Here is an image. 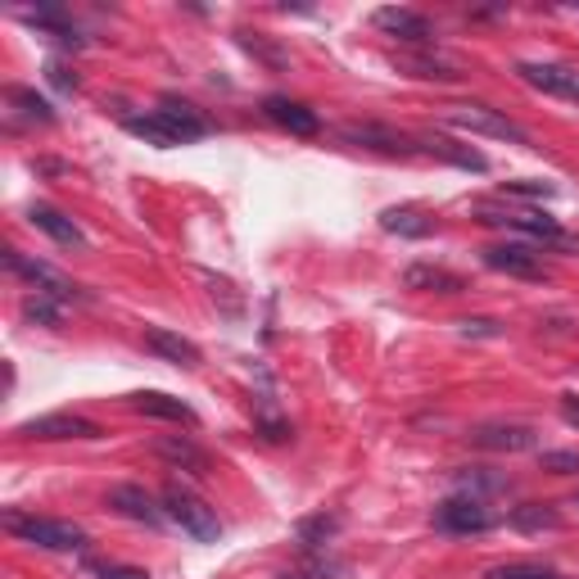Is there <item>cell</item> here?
<instances>
[{
  "mask_svg": "<svg viewBox=\"0 0 579 579\" xmlns=\"http://www.w3.org/2000/svg\"><path fill=\"white\" fill-rule=\"evenodd\" d=\"M471 213L480 217L484 227H503V231H516V236H530V240H539V244H553V250H579V240H570V236L562 231L557 217H547V213H539V209H503V204L480 200Z\"/></svg>",
  "mask_w": 579,
  "mask_h": 579,
  "instance_id": "cell-1",
  "label": "cell"
},
{
  "mask_svg": "<svg viewBox=\"0 0 579 579\" xmlns=\"http://www.w3.org/2000/svg\"><path fill=\"white\" fill-rule=\"evenodd\" d=\"M399 68H407L412 77H426V81H457V68L444 64V60H435L430 50H421V54H399Z\"/></svg>",
  "mask_w": 579,
  "mask_h": 579,
  "instance_id": "cell-26",
  "label": "cell"
},
{
  "mask_svg": "<svg viewBox=\"0 0 579 579\" xmlns=\"http://www.w3.org/2000/svg\"><path fill=\"white\" fill-rule=\"evenodd\" d=\"M18 439H37V444H68V439H100V426L77 412H46V417H27L14 426Z\"/></svg>",
  "mask_w": 579,
  "mask_h": 579,
  "instance_id": "cell-7",
  "label": "cell"
},
{
  "mask_svg": "<svg viewBox=\"0 0 579 579\" xmlns=\"http://www.w3.org/2000/svg\"><path fill=\"white\" fill-rule=\"evenodd\" d=\"M466 439L484 453H534L539 449V430L520 421H489V426H476Z\"/></svg>",
  "mask_w": 579,
  "mask_h": 579,
  "instance_id": "cell-10",
  "label": "cell"
},
{
  "mask_svg": "<svg viewBox=\"0 0 579 579\" xmlns=\"http://www.w3.org/2000/svg\"><path fill=\"white\" fill-rule=\"evenodd\" d=\"M154 114L163 118V127H168L173 131V141L177 146H196V141H204V136L213 131V123L200 114V109L196 104H186V100H163L159 109H154Z\"/></svg>",
  "mask_w": 579,
  "mask_h": 579,
  "instance_id": "cell-13",
  "label": "cell"
},
{
  "mask_svg": "<svg viewBox=\"0 0 579 579\" xmlns=\"http://www.w3.org/2000/svg\"><path fill=\"white\" fill-rule=\"evenodd\" d=\"M553 181H503V200H553Z\"/></svg>",
  "mask_w": 579,
  "mask_h": 579,
  "instance_id": "cell-32",
  "label": "cell"
},
{
  "mask_svg": "<svg viewBox=\"0 0 579 579\" xmlns=\"http://www.w3.org/2000/svg\"><path fill=\"white\" fill-rule=\"evenodd\" d=\"M27 223H33L37 231H46L54 244H64V250H87V244H91L73 217L64 209H54V204H33V209H27Z\"/></svg>",
  "mask_w": 579,
  "mask_h": 579,
  "instance_id": "cell-18",
  "label": "cell"
},
{
  "mask_svg": "<svg viewBox=\"0 0 579 579\" xmlns=\"http://www.w3.org/2000/svg\"><path fill=\"white\" fill-rule=\"evenodd\" d=\"M520 81L543 96H562V100H579V73L566 64H516Z\"/></svg>",
  "mask_w": 579,
  "mask_h": 579,
  "instance_id": "cell-15",
  "label": "cell"
},
{
  "mask_svg": "<svg viewBox=\"0 0 579 579\" xmlns=\"http://www.w3.org/2000/svg\"><path fill=\"white\" fill-rule=\"evenodd\" d=\"M46 77H50V87H60V91H77V73H68L60 60H50V64H46Z\"/></svg>",
  "mask_w": 579,
  "mask_h": 579,
  "instance_id": "cell-36",
  "label": "cell"
},
{
  "mask_svg": "<svg viewBox=\"0 0 579 579\" xmlns=\"http://www.w3.org/2000/svg\"><path fill=\"white\" fill-rule=\"evenodd\" d=\"M480 263L489 272H503V277H520V281H547V267L543 259L530 250V244H489V250H480Z\"/></svg>",
  "mask_w": 579,
  "mask_h": 579,
  "instance_id": "cell-8",
  "label": "cell"
},
{
  "mask_svg": "<svg viewBox=\"0 0 579 579\" xmlns=\"http://www.w3.org/2000/svg\"><path fill=\"white\" fill-rule=\"evenodd\" d=\"M154 457H163L168 466H177V471H190V476H209V453L196 444L190 435H159L150 444Z\"/></svg>",
  "mask_w": 579,
  "mask_h": 579,
  "instance_id": "cell-17",
  "label": "cell"
},
{
  "mask_svg": "<svg viewBox=\"0 0 579 579\" xmlns=\"http://www.w3.org/2000/svg\"><path fill=\"white\" fill-rule=\"evenodd\" d=\"M543 471H553V476H579V453H543Z\"/></svg>",
  "mask_w": 579,
  "mask_h": 579,
  "instance_id": "cell-35",
  "label": "cell"
},
{
  "mask_svg": "<svg viewBox=\"0 0 579 579\" xmlns=\"http://www.w3.org/2000/svg\"><path fill=\"white\" fill-rule=\"evenodd\" d=\"M340 136H344L349 146H363V150H376V154H399V159L421 154L417 150V136L394 131V127H385V123H344Z\"/></svg>",
  "mask_w": 579,
  "mask_h": 579,
  "instance_id": "cell-9",
  "label": "cell"
},
{
  "mask_svg": "<svg viewBox=\"0 0 579 579\" xmlns=\"http://www.w3.org/2000/svg\"><path fill=\"white\" fill-rule=\"evenodd\" d=\"M417 150L430 154V159L453 163V168H466V173H484L489 168V159L480 150L453 141V136H444V131H417Z\"/></svg>",
  "mask_w": 579,
  "mask_h": 579,
  "instance_id": "cell-14",
  "label": "cell"
},
{
  "mask_svg": "<svg viewBox=\"0 0 579 579\" xmlns=\"http://www.w3.org/2000/svg\"><path fill=\"white\" fill-rule=\"evenodd\" d=\"M336 530H340V516H326V512H322V516H303L299 526H294V539H299L303 547H322Z\"/></svg>",
  "mask_w": 579,
  "mask_h": 579,
  "instance_id": "cell-30",
  "label": "cell"
},
{
  "mask_svg": "<svg viewBox=\"0 0 579 579\" xmlns=\"http://www.w3.org/2000/svg\"><path fill=\"white\" fill-rule=\"evenodd\" d=\"M5 530L23 543H37L46 553H81L87 547V530L73 526V520H54V516H37V512H5Z\"/></svg>",
  "mask_w": 579,
  "mask_h": 579,
  "instance_id": "cell-2",
  "label": "cell"
},
{
  "mask_svg": "<svg viewBox=\"0 0 579 579\" xmlns=\"http://www.w3.org/2000/svg\"><path fill=\"white\" fill-rule=\"evenodd\" d=\"M23 317L33 322V326H60L64 322V303H54L46 294H27L23 299Z\"/></svg>",
  "mask_w": 579,
  "mask_h": 579,
  "instance_id": "cell-31",
  "label": "cell"
},
{
  "mask_svg": "<svg viewBox=\"0 0 579 579\" xmlns=\"http://www.w3.org/2000/svg\"><path fill=\"white\" fill-rule=\"evenodd\" d=\"M507 526L520 534H539V530H557L562 526V512L553 503H520L507 512Z\"/></svg>",
  "mask_w": 579,
  "mask_h": 579,
  "instance_id": "cell-24",
  "label": "cell"
},
{
  "mask_svg": "<svg viewBox=\"0 0 579 579\" xmlns=\"http://www.w3.org/2000/svg\"><path fill=\"white\" fill-rule=\"evenodd\" d=\"M462 336H466V340H499L503 326L493 322V317H466V322H462Z\"/></svg>",
  "mask_w": 579,
  "mask_h": 579,
  "instance_id": "cell-34",
  "label": "cell"
},
{
  "mask_svg": "<svg viewBox=\"0 0 579 579\" xmlns=\"http://www.w3.org/2000/svg\"><path fill=\"white\" fill-rule=\"evenodd\" d=\"M499 520L503 516L493 512L484 499H471V493H453V499H444L430 512V526L439 534H489Z\"/></svg>",
  "mask_w": 579,
  "mask_h": 579,
  "instance_id": "cell-5",
  "label": "cell"
},
{
  "mask_svg": "<svg viewBox=\"0 0 579 579\" xmlns=\"http://www.w3.org/2000/svg\"><path fill=\"white\" fill-rule=\"evenodd\" d=\"M109 507H114L118 516H127V520H136V526H150V530H159L163 520H168L163 499H154V493L141 489V484H114L109 489Z\"/></svg>",
  "mask_w": 579,
  "mask_h": 579,
  "instance_id": "cell-12",
  "label": "cell"
},
{
  "mask_svg": "<svg viewBox=\"0 0 579 579\" xmlns=\"http://www.w3.org/2000/svg\"><path fill=\"white\" fill-rule=\"evenodd\" d=\"M439 118H444L449 127H457V131H466V136H489V141L530 146V131L516 127L507 114H499V109H489V104H444V109H439Z\"/></svg>",
  "mask_w": 579,
  "mask_h": 579,
  "instance_id": "cell-3",
  "label": "cell"
},
{
  "mask_svg": "<svg viewBox=\"0 0 579 579\" xmlns=\"http://www.w3.org/2000/svg\"><path fill=\"white\" fill-rule=\"evenodd\" d=\"M5 272H14L18 281L33 286V294H46V299H54V303L87 299V294H81V286L68 281L60 267H50V263H41V259H27V254H18V250H5Z\"/></svg>",
  "mask_w": 579,
  "mask_h": 579,
  "instance_id": "cell-6",
  "label": "cell"
},
{
  "mask_svg": "<svg viewBox=\"0 0 579 579\" xmlns=\"http://www.w3.org/2000/svg\"><path fill=\"white\" fill-rule=\"evenodd\" d=\"M372 23L380 27V33L399 37L403 46H412V50H430V46H435V27H430V18H426V14H417V10L385 5V10H376V14H372Z\"/></svg>",
  "mask_w": 579,
  "mask_h": 579,
  "instance_id": "cell-11",
  "label": "cell"
},
{
  "mask_svg": "<svg viewBox=\"0 0 579 579\" xmlns=\"http://www.w3.org/2000/svg\"><path fill=\"white\" fill-rule=\"evenodd\" d=\"M240 46L254 54V60H263V64H272V68H281L286 64V54L277 50V46H267L263 41V33H240Z\"/></svg>",
  "mask_w": 579,
  "mask_h": 579,
  "instance_id": "cell-33",
  "label": "cell"
},
{
  "mask_svg": "<svg viewBox=\"0 0 579 579\" xmlns=\"http://www.w3.org/2000/svg\"><path fill=\"white\" fill-rule=\"evenodd\" d=\"M163 507H168V520L173 526H181L196 543H217L223 539V520H217V512L200 499L196 489H186V484H168L163 489Z\"/></svg>",
  "mask_w": 579,
  "mask_h": 579,
  "instance_id": "cell-4",
  "label": "cell"
},
{
  "mask_svg": "<svg viewBox=\"0 0 579 579\" xmlns=\"http://www.w3.org/2000/svg\"><path fill=\"white\" fill-rule=\"evenodd\" d=\"M562 421L579 430V394H562Z\"/></svg>",
  "mask_w": 579,
  "mask_h": 579,
  "instance_id": "cell-38",
  "label": "cell"
},
{
  "mask_svg": "<svg viewBox=\"0 0 579 579\" xmlns=\"http://www.w3.org/2000/svg\"><path fill=\"white\" fill-rule=\"evenodd\" d=\"M484 579H570L553 566H539V562H503V566H489Z\"/></svg>",
  "mask_w": 579,
  "mask_h": 579,
  "instance_id": "cell-29",
  "label": "cell"
},
{
  "mask_svg": "<svg viewBox=\"0 0 579 579\" xmlns=\"http://www.w3.org/2000/svg\"><path fill=\"white\" fill-rule=\"evenodd\" d=\"M131 407L136 412H146V417H159V421H177V426H200L196 417V407L173 399V394H163V390H146V394H131Z\"/></svg>",
  "mask_w": 579,
  "mask_h": 579,
  "instance_id": "cell-21",
  "label": "cell"
},
{
  "mask_svg": "<svg viewBox=\"0 0 579 579\" xmlns=\"http://www.w3.org/2000/svg\"><path fill=\"white\" fill-rule=\"evenodd\" d=\"M146 349L159 353L163 363L186 367V372H196V367L204 363L200 344H196V340H186V336H177V330H168V326H150V330H146Z\"/></svg>",
  "mask_w": 579,
  "mask_h": 579,
  "instance_id": "cell-16",
  "label": "cell"
},
{
  "mask_svg": "<svg viewBox=\"0 0 579 579\" xmlns=\"http://www.w3.org/2000/svg\"><path fill=\"white\" fill-rule=\"evenodd\" d=\"M263 114L277 123V127H286L290 136H303V141L322 131V118L313 114L309 104H299V100H290V96H267V100H263Z\"/></svg>",
  "mask_w": 579,
  "mask_h": 579,
  "instance_id": "cell-19",
  "label": "cell"
},
{
  "mask_svg": "<svg viewBox=\"0 0 579 579\" xmlns=\"http://www.w3.org/2000/svg\"><path fill=\"white\" fill-rule=\"evenodd\" d=\"M5 100H10V104H18L23 114L33 118V123H41V127H50L54 118H60V114H54V109H50V100H46V96L27 91V87H10V91H5Z\"/></svg>",
  "mask_w": 579,
  "mask_h": 579,
  "instance_id": "cell-28",
  "label": "cell"
},
{
  "mask_svg": "<svg viewBox=\"0 0 579 579\" xmlns=\"http://www.w3.org/2000/svg\"><path fill=\"white\" fill-rule=\"evenodd\" d=\"M123 127H127L131 136H141V141L159 146V150H173V146H177V141H173V131L163 127L159 114H131V118H123Z\"/></svg>",
  "mask_w": 579,
  "mask_h": 579,
  "instance_id": "cell-27",
  "label": "cell"
},
{
  "mask_svg": "<svg viewBox=\"0 0 579 579\" xmlns=\"http://www.w3.org/2000/svg\"><path fill=\"white\" fill-rule=\"evenodd\" d=\"M570 507H575V512H579V499H575V503H570Z\"/></svg>",
  "mask_w": 579,
  "mask_h": 579,
  "instance_id": "cell-39",
  "label": "cell"
},
{
  "mask_svg": "<svg viewBox=\"0 0 579 579\" xmlns=\"http://www.w3.org/2000/svg\"><path fill=\"white\" fill-rule=\"evenodd\" d=\"M403 286L407 290H426V294H462L466 290V277L449 267H435V263H412L403 272Z\"/></svg>",
  "mask_w": 579,
  "mask_h": 579,
  "instance_id": "cell-22",
  "label": "cell"
},
{
  "mask_svg": "<svg viewBox=\"0 0 579 579\" xmlns=\"http://www.w3.org/2000/svg\"><path fill=\"white\" fill-rule=\"evenodd\" d=\"M457 484H462V493H471V499H484V503H489V493L512 489V480L489 476V466H462V471H457Z\"/></svg>",
  "mask_w": 579,
  "mask_h": 579,
  "instance_id": "cell-25",
  "label": "cell"
},
{
  "mask_svg": "<svg viewBox=\"0 0 579 579\" xmlns=\"http://www.w3.org/2000/svg\"><path fill=\"white\" fill-rule=\"evenodd\" d=\"M380 227L390 236L426 240V236H435V217H426V209H417V204H394V209L380 213Z\"/></svg>",
  "mask_w": 579,
  "mask_h": 579,
  "instance_id": "cell-23",
  "label": "cell"
},
{
  "mask_svg": "<svg viewBox=\"0 0 579 579\" xmlns=\"http://www.w3.org/2000/svg\"><path fill=\"white\" fill-rule=\"evenodd\" d=\"M23 23H33L37 33H46V37H54L60 46H73V50H81L87 46V37L73 27V18L60 10V5H37V10H23Z\"/></svg>",
  "mask_w": 579,
  "mask_h": 579,
  "instance_id": "cell-20",
  "label": "cell"
},
{
  "mask_svg": "<svg viewBox=\"0 0 579 579\" xmlns=\"http://www.w3.org/2000/svg\"><path fill=\"white\" fill-rule=\"evenodd\" d=\"M100 579H150L141 566H104Z\"/></svg>",
  "mask_w": 579,
  "mask_h": 579,
  "instance_id": "cell-37",
  "label": "cell"
}]
</instances>
